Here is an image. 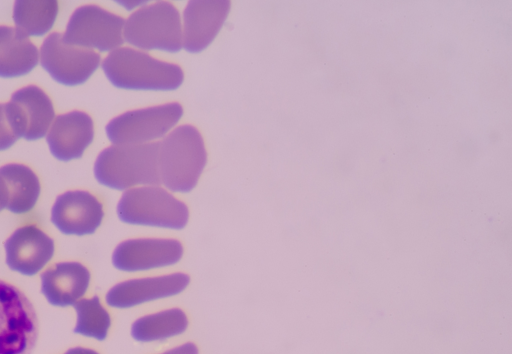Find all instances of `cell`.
Returning a JSON list of instances; mask_svg holds the SVG:
<instances>
[{"label": "cell", "instance_id": "obj_1", "mask_svg": "<svg viewBox=\"0 0 512 354\" xmlns=\"http://www.w3.org/2000/svg\"><path fill=\"white\" fill-rule=\"evenodd\" d=\"M94 175L100 184L116 190L161 184L159 142L105 148L95 161Z\"/></svg>", "mask_w": 512, "mask_h": 354}, {"label": "cell", "instance_id": "obj_2", "mask_svg": "<svg viewBox=\"0 0 512 354\" xmlns=\"http://www.w3.org/2000/svg\"><path fill=\"white\" fill-rule=\"evenodd\" d=\"M102 69L114 86L130 90H175L184 79L179 65L129 47L111 51Z\"/></svg>", "mask_w": 512, "mask_h": 354}, {"label": "cell", "instance_id": "obj_3", "mask_svg": "<svg viewBox=\"0 0 512 354\" xmlns=\"http://www.w3.org/2000/svg\"><path fill=\"white\" fill-rule=\"evenodd\" d=\"M207 162L200 132L182 125L159 142L161 184L173 192H189L197 184Z\"/></svg>", "mask_w": 512, "mask_h": 354}, {"label": "cell", "instance_id": "obj_4", "mask_svg": "<svg viewBox=\"0 0 512 354\" xmlns=\"http://www.w3.org/2000/svg\"><path fill=\"white\" fill-rule=\"evenodd\" d=\"M125 223L168 229H182L189 217L187 206L158 185L128 189L117 205Z\"/></svg>", "mask_w": 512, "mask_h": 354}, {"label": "cell", "instance_id": "obj_5", "mask_svg": "<svg viewBox=\"0 0 512 354\" xmlns=\"http://www.w3.org/2000/svg\"><path fill=\"white\" fill-rule=\"evenodd\" d=\"M123 29L125 40L140 49L178 52L182 47L180 15L169 2H156L135 11Z\"/></svg>", "mask_w": 512, "mask_h": 354}, {"label": "cell", "instance_id": "obj_6", "mask_svg": "<svg viewBox=\"0 0 512 354\" xmlns=\"http://www.w3.org/2000/svg\"><path fill=\"white\" fill-rule=\"evenodd\" d=\"M38 338V319L26 295L0 280V354H30Z\"/></svg>", "mask_w": 512, "mask_h": 354}, {"label": "cell", "instance_id": "obj_7", "mask_svg": "<svg viewBox=\"0 0 512 354\" xmlns=\"http://www.w3.org/2000/svg\"><path fill=\"white\" fill-rule=\"evenodd\" d=\"M182 115L177 102L131 110L113 118L106 134L115 145L145 144L164 136Z\"/></svg>", "mask_w": 512, "mask_h": 354}, {"label": "cell", "instance_id": "obj_8", "mask_svg": "<svg viewBox=\"0 0 512 354\" xmlns=\"http://www.w3.org/2000/svg\"><path fill=\"white\" fill-rule=\"evenodd\" d=\"M124 19L96 5H84L71 15L64 40L83 48L113 51L123 44Z\"/></svg>", "mask_w": 512, "mask_h": 354}, {"label": "cell", "instance_id": "obj_9", "mask_svg": "<svg viewBox=\"0 0 512 354\" xmlns=\"http://www.w3.org/2000/svg\"><path fill=\"white\" fill-rule=\"evenodd\" d=\"M40 63L58 83L75 86L94 73L100 64V55L92 49L69 44L63 34L54 32L43 41Z\"/></svg>", "mask_w": 512, "mask_h": 354}, {"label": "cell", "instance_id": "obj_10", "mask_svg": "<svg viewBox=\"0 0 512 354\" xmlns=\"http://www.w3.org/2000/svg\"><path fill=\"white\" fill-rule=\"evenodd\" d=\"M6 104L11 127L18 138L37 140L44 137L54 119L49 96L38 86L29 85L15 91Z\"/></svg>", "mask_w": 512, "mask_h": 354}, {"label": "cell", "instance_id": "obj_11", "mask_svg": "<svg viewBox=\"0 0 512 354\" xmlns=\"http://www.w3.org/2000/svg\"><path fill=\"white\" fill-rule=\"evenodd\" d=\"M183 255L182 244L175 239L136 238L121 242L112 254L115 268L126 272L170 266Z\"/></svg>", "mask_w": 512, "mask_h": 354}, {"label": "cell", "instance_id": "obj_12", "mask_svg": "<svg viewBox=\"0 0 512 354\" xmlns=\"http://www.w3.org/2000/svg\"><path fill=\"white\" fill-rule=\"evenodd\" d=\"M104 216L102 203L90 192L67 191L59 195L51 210L52 223L67 235H88L96 231Z\"/></svg>", "mask_w": 512, "mask_h": 354}, {"label": "cell", "instance_id": "obj_13", "mask_svg": "<svg viewBox=\"0 0 512 354\" xmlns=\"http://www.w3.org/2000/svg\"><path fill=\"white\" fill-rule=\"evenodd\" d=\"M229 10L227 0L190 1L183 13L184 49L191 53L204 50L220 31Z\"/></svg>", "mask_w": 512, "mask_h": 354}, {"label": "cell", "instance_id": "obj_14", "mask_svg": "<svg viewBox=\"0 0 512 354\" xmlns=\"http://www.w3.org/2000/svg\"><path fill=\"white\" fill-rule=\"evenodd\" d=\"M190 278L184 273L130 279L113 286L106 294V302L115 308H130L181 293Z\"/></svg>", "mask_w": 512, "mask_h": 354}, {"label": "cell", "instance_id": "obj_15", "mask_svg": "<svg viewBox=\"0 0 512 354\" xmlns=\"http://www.w3.org/2000/svg\"><path fill=\"white\" fill-rule=\"evenodd\" d=\"M4 247L8 267L27 276L38 273L54 254L53 240L34 225L18 228Z\"/></svg>", "mask_w": 512, "mask_h": 354}, {"label": "cell", "instance_id": "obj_16", "mask_svg": "<svg viewBox=\"0 0 512 354\" xmlns=\"http://www.w3.org/2000/svg\"><path fill=\"white\" fill-rule=\"evenodd\" d=\"M94 137L92 118L82 111L57 116L47 135L52 155L60 161L80 158Z\"/></svg>", "mask_w": 512, "mask_h": 354}, {"label": "cell", "instance_id": "obj_17", "mask_svg": "<svg viewBox=\"0 0 512 354\" xmlns=\"http://www.w3.org/2000/svg\"><path fill=\"white\" fill-rule=\"evenodd\" d=\"M90 272L78 262L54 264L41 274V292L54 306L74 305L86 293Z\"/></svg>", "mask_w": 512, "mask_h": 354}, {"label": "cell", "instance_id": "obj_18", "mask_svg": "<svg viewBox=\"0 0 512 354\" xmlns=\"http://www.w3.org/2000/svg\"><path fill=\"white\" fill-rule=\"evenodd\" d=\"M40 194V183L28 166L10 163L0 167V201L15 214L31 211Z\"/></svg>", "mask_w": 512, "mask_h": 354}, {"label": "cell", "instance_id": "obj_19", "mask_svg": "<svg viewBox=\"0 0 512 354\" xmlns=\"http://www.w3.org/2000/svg\"><path fill=\"white\" fill-rule=\"evenodd\" d=\"M39 60L37 47L18 28L0 26V77L13 78L29 73Z\"/></svg>", "mask_w": 512, "mask_h": 354}, {"label": "cell", "instance_id": "obj_20", "mask_svg": "<svg viewBox=\"0 0 512 354\" xmlns=\"http://www.w3.org/2000/svg\"><path fill=\"white\" fill-rule=\"evenodd\" d=\"M187 326L184 311L171 308L138 318L132 324L131 335L140 342L159 341L182 334Z\"/></svg>", "mask_w": 512, "mask_h": 354}, {"label": "cell", "instance_id": "obj_21", "mask_svg": "<svg viewBox=\"0 0 512 354\" xmlns=\"http://www.w3.org/2000/svg\"><path fill=\"white\" fill-rule=\"evenodd\" d=\"M57 13V1L18 0L14 4L13 19L26 35L42 36L52 28Z\"/></svg>", "mask_w": 512, "mask_h": 354}, {"label": "cell", "instance_id": "obj_22", "mask_svg": "<svg viewBox=\"0 0 512 354\" xmlns=\"http://www.w3.org/2000/svg\"><path fill=\"white\" fill-rule=\"evenodd\" d=\"M73 306L77 312L74 332L100 341L104 340L111 325V318L101 305L99 298L94 296L90 299H81Z\"/></svg>", "mask_w": 512, "mask_h": 354}, {"label": "cell", "instance_id": "obj_23", "mask_svg": "<svg viewBox=\"0 0 512 354\" xmlns=\"http://www.w3.org/2000/svg\"><path fill=\"white\" fill-rule=\"evenodd\" d=\"M16 140H18V137L11 127L6 104L0 103V150L8 149Z\"/></svg>", "mask_w": 512, "mask_h": 354}, {"label": "cell", "instance_id": "obj_24", "mask_svg": "<svg viewBox=\"0 0 512 354\" xmlns=\"http://www.w3.org/2000/svg\"><path fill=\"white\" fill-rule=\"evenodd\" d=\"M162 354H198V348L194 343L188 342Z\"/></svg>", "mask_w": 512, "mask_h": 354}, {"label": "cell", "instance_id": "obj_25", "mask_svg": "<svg viewBox=\"0 0 512 354\" xmlns=\"http://www.w3.org/2000/svg\"><path fill=\"white\" fill-rule=\"evenodd\" d=\"M64 354H99V353H97L94 350L88 349V348L75 347V348H71V349L67 350L66 353H64Z\"/></svg>", "mask_w": 512, "mask_h": 354}, {"label": "cell", "instance_id": "obj_26", "mask_svg": "<svg viewBox=\"0 0 512 354\" xmlns=\"http://www.w3.org/2000/svg\"><path fill=\"white\" fill-rule=\"evenodd\" d=\"M3 208H4V207H3V205H2V203H1V201H0V211H1Z\"/></svg>", "mask_w": 512, "mask_h": 354}]
</instances>
